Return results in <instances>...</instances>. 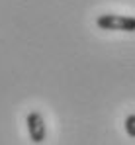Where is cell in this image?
<instances>
[{
    "mask_svg": "<svg viewBox=\"0 0 135 145\" xmlns=\"http://www.w3.org/2000/svg\"><path fill=\"white\" fill-rule=\"evenodd\" d=\"M96 25L100 29L108 31H135L133 16H121V14H102L96 18Z\"/></svg>",
    "mask_w": 135,
    "mask_h": 145,
    "instance_id": "6da1fadb",
    "label": "cell"
},
{
    "mask_svg": "<svg viewBox=\"0 0 135 145\" xmlns=\"http://www.w3.org/2000/svg\"><path fill=\"white\" fill-rule=\"evenodd\" d=\"M25 125H27V133L29 139L33 143H43L47 137V127H45V120L39 112H29L25 118Z\"/></svg>",
    "mask_w": 135,
    "mask_h": 145,
    "instance_id": "7a4b0ae2",
    "label": "cell"
},
{
    "mask_svg": "<svg viewBox=\"0 0 135 145\" xmlns=\"http://www.w3.org/2000/svg\"><path fill=\"white\" fill-rule=\"evenodd\" d=\"M125 131H127L129 137L135 139V114H129V116L125 118Z\"/></svg>",
    "mask_w": 135,
    "mask_h": 145,
    "instance_id": "3957f363",
    "label": "cell"
}]
</instances>
